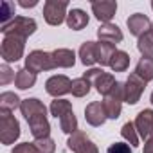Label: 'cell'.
I'll return each instance as SVG.
<instances>
[{"label":"cell","instance_id":"d4e9b609","mask_svg":"<svg viewBox=\"0 0 153 153\" xmlns=\"http://www.w3.org/2000/svg\"><path fill=\"white\" fill-rule=\"evenodd\" d=\"M130 67V56L124 51H115V54L110 59V68L114 72H124Z\"/></svg>","mask_w":153,"mask_h":153},{"label":"cell","instance_id":"7c38bea8","mask_svg":"<svg viewBox=\"0 0 153 153\" xmlns=\"http://www.w3.org/2000/svg\"><path fill=\"white\" fill-rule=\"evenodd\" d=\"M133 124H135V130L139 131L140 139H144L146 142L149 139H153V110L139 112V115H137Z\"/></svg>","mask_w":153,"mask_h":153},{"label":"cell","instance_id":"d6a6232c","mask_svg":"<svg viewBox=\"0 0 153 153\" xmlns=\"http://www.w3.org/2000/svg\"><path fill=\"white\" fill-rule=\"evenodd\" d=\"M11 153H40V151L34 146V142H22V144L15 146Z\"/></svg>","mask_w":153,"mask_h":153},{"label":"cell","instance_id":"30bf717a","mask_svg":"<svg viewBox=\"0 0 153 153\" xmlns=\"http://www.w3.org/2000/svg\"><path fill=\"white\" fill-rule=\"evenodd\" d=\"M67 144H68V148H70L74 153H99L97 148H96V144L90 140V137H88L87 133L79 131V130L68 137Z\"/></svg>","mask_w":153,"mask_h":153},{"label":"cell","instance_id":"7a4b0ae2","mask_svg":"<svg viewBox=\"0 0 153 153\" xmlns=\"http://www.w3.org/2000/svg\"><path fill=\"white\" fill-rule=\"evenodd\" d=\"M24 47H25V38L16 34H6L2 45H0V54H2L6 63L18 61L24 56Z\"/></svg>","mask_w":153,"mask_h":153},{"label":"cell","instance_id":"d6986e66","mask_svg":"<svg viewBox=\"0 0 153 153\" xmlns=\"http://www.w3.org/2000/svg\"><path fill=\"white\" fill-rule=\"evenodd\" d=\"M29 126H31V133L34 139H45L51 133V124L47 121V115H40V117L31 119Z\"/></svg>","mask_w":153,"mask_h":153},{"label":"cell","instance_id":"e575fe53","mask_svg":"<svg viewBox=\"0 0 153 153\" xmlns=\"http://www.w3.org/2000/svg\"><path fill=\"white\" fill-rule=\"evenodd\" d=\"M38 2H36V0H20V6L22 7H34Z\"/></svg>","mask_w":153,"mask_h":153},{"label":"cell","instance_id":"9c48e42d","mask_svg":"<svg viewBox=\"0 0 153 153\" xmlns=\"http://www.w3.org/2000/svg\"><path fill=\"white\" fill-rule=\"evenodd\" d=\"M144 88H146V81H142L135 72L130 74V78H128L126 83H124V101H126L128 105L139 103V99H140Z\"/></svg>","mask_w":153,"mask_h":153},{"label":"cell","instance_id":"52a82bcc","mask_svg":"<svg viewBox=\"0 0 153 153\" xmlns=\"http://www.w3.org/2000/svg\"><path fill=\"white\" fill-rule=\"evenodd\" d=\"M25 68H29L31 72L38 74V72H43V70H52L56 67H54V59H52V54L51 52L33 51L25 58Z\"/></svg>","mask_w":153,"mask_h":153},{"label":"cell","instance_id":"ac0fdd59","mask_svg":"<svg viewBox=\"0 0 153 153\" xmlns=\"http://www.w3.org/2000/svg\"><path fill=\"white\" fill-rule=\"evenodd\" d=\"M52 54V59H54V67L58 68V67H61V68H70V67H74V63H76V54H74V51H70V49H56L54 52H51Z\"/></svg>","mask_w":153,"mask_h":153},{"label":"cell","instance_id":"74e56055","mask_svg":"<svg viewBox=\"0 0 153 153\" xmlns=\"http://www.w3.org/2000/svg\"><path fill=\"white\" fill-rule=\"evenodd\" d=\"M151 31H153V24H151Z\"/></svg>","mask_w":153,"mask_h":153},{"label":"cell","instance_id":"836d02e7","mask_svg":"<svg viewBox=\"0 0 153 153\" xmlns=\"http://www.w3.org/2000/svg\"><path fill=\"white\" fill-rule=\"evenodd\" d=\"M106 153H131V149H130V146L124 144V142H114V144L108 148Z\"/></svg>","mask_w":153,"mask_h":153},{"label":"cell","instance_id":"8fae6325","mask_svg":"<svg viewBox=\"0 0 153 153\" xmlns=\"http://www.w3.org/2000/svg\"><path fill=\"white\" fill-rule=\"evenodd\" d=\"M70 88H72V81L67 78V76H61V74L52 76V78H49L47 83H45L47 94L56 97V99H58V96H65L67 92H70Z\"/></svg>","mask_w":153,"mask_h":153},{"label":"cell","instance_id":"1f68e13d","mask_svg":"<svg viewBox=\"0 0 153 153\" xmlns=\"http://www.w3.org/2000/svg\"><path fill=\"white\" fill-rule=\"evenodd\" d=\"M15 78H16V74L9 68L7 63H4L2 67H0V85H7V83L15 81Z\"/></svg>","mask_w":153,"mask_h":153},{"label":"cell","instance_id":"3957f363","mask_svg":"<svg viewBox=\"0 0 153 153\" xmlns=\"http://www.w3.org/2000/svg\"><path fill=\"white\" fill-rule=\"evenodd\" d=\"M20 137V123L11 112L0 110V140L2 144H13Z\"/></svg>","mask_w":153,"mask_h":153},{"label":"cell","instance_id":"9a60e30c","mask_svg":"<svg viewBox=\"0 0 153 153\" xmlns=\"http://www.w3.org/2000/svg\"><path fill=\"white\" fill-rule=\"evenodd\" d=\"M126 24H128L130 33H131L133 36H137V38H140L142 34H146L148 31H151V22H149V18H148L146 15H142V13L131 15Z\"/></svg>","mask_w":153,"mask_h":153},{"label":"cell","instance_id":"4dcf8cb0","mask_svg":"<svg viewBox=\"0 0 153 153\" xmlns=\"http://www.w3.org/2000/svg\"><path fill=\"white\" fill-rule=\"evenodd\" d=\"M34 146L38 148L40 153H54L56 149V144L51 137H45V139H36L34 140Z\"/></svg>","mask_w":153,"mask_h":153},{"label":"cell","instance_id":"ffe728a7","mask_svg":"<svg viewBox=\"0 0 153 153\" xmlns=\"http://www.w3.org/2000/svg\"><path fill=\"white\" fill-rule=\"evenodd\" d=\"M67 25L72 31H81L88 25V15L81 9H72L67 15Z\"/></svg>","mask_w":153,"mask_h":153},{"label":"cell","instance_id":"2e32d148","mask_svg":"<svg viewBox=\"0 0 153 153\" xmlns=\"http://www.w3.org/2000/svg\"><path fill=\"white\" fill-rule=\"evenodd\" d=\"M117 11V2H92V13L99 22L110 24Z\"/></svg>","mask_w":153,"mask_h":153},{"label":"cell","instance_id":"44dd1931","mask_svg":"<svg viewBox=\"0 0 153 153\" xmlns=\"http://www.w3.org/2000/svg\"><path fill=\"white\" fill-rule=\"evenodd\" d=\"M79 58H81V63L87 67L97 63V43L96 42H85L79 49Z\"/></svg>","mask_w":153,"mask_h":153},{"label":"cell","instance_id":"5b68a950","mask_svg":"<svg viewBox=\"0 0 153 153\" xmlns=\"http://www.w3.org/2000/svg\"><path fill=\"white\" fill-rule=\"evenodd\" d=\"M83 78L88 79L90 83H94L96 90H97L99 94H103V96H106V94L114 88V85L117 83V81L114 79L112 74L103 72L101 68H90V70H87V72L83 74Z\"/></svg>","mask_w":153,"mask_h":153},{"label":"cell","instance_id":"484cf974","mask_svg":"<svg viewBox=\"0 0 153 153\" xmlns=\"http://www.w3.org/2000/svg\"><path fill=\"white\" fill-rule=\"evenodd\" d=\"M137 49L140 51L142 56L146 58H153V31H148L146 34H142L137 42Z\"/></svg>","mask_w":153,"mask_h":153},{"label":"cell","instance_id":"4316f807","mask_svg":"<svg viewBox=\"0 0 153 153\" xmlns=\"http://www.w3.org/2000/svg\"><path fill=\"white\" fill-rule=\"evenodd\" d=\"M22 105V101L18 99L16 94L13 92H4L0 96V110H6V112H13L15 108H18Z\"/></svg>","mask_w":153,"mask_h":153},{"label":"cell","instance_id":"ba28073f","mask_svg":"<svg viewBox=\"0 0 153 153\" xmlns=\"http://www.w3.org/2000/svg\"><path fill=\"white\" fill-rule=\"evenodd\" d=\"M67 6L68 2L65 0H47L43 6V16L49 25H59L67 18Z\"/></svg>","mask_w":153,"mask_h":153},{"label":"cell","instance_id":"cb8c5ba5","mask_svg":"<svg viewBox=\"0 0 153 153\" xmlns=\"http://www.w3.org/2000/svg\"><path fill=\"white\" fill-rule=\"evenodd\" d=\"M114 54H115V45L106 43V42L97 43V63H101V67L110 65V59Z\"/></svg>","mask_w":153,"mask_h":153},{"label":"cell","instance_id":"f546056e","mask_svg":"<svg viewBox=\"0 0 153 153\" xmlns=\"http://www.w3.org/2000/svg\"><path fill=\"white\" fill-rule=\"evenodd\" d=\"M121 135L135 148L139 146V135H137V130H135V124L133 123H126L123 128H121Z\"/></svg>","mask_w":153,"mask_h":153},{"label":"cell","instance_id":"f1b7e54d","mask_svg":"<svg viewBox=\"0 0 153 153\" xmlns=\"http://www.w3.org/2000/svg\"><path fill=\"white\" fill-rule=\"evenodd\" d=\"M15 18H16L15 16V4L4 0L2 6H0V24H2V27L7 25V24H11Z\"/></svg>","mask_w":153,"mask_h":153},{"label":"cell","instance_id":"8d00e7d4","mask_svg":"<svg viewBox=\"0 0 153 153\" xmlns=\"http://www.w3.org/2000/svg\"><path fill=\"white\" fill-rule=\"evenodd\" d=\"M151 105H153V92H151Z\"/></svg>","mask_w":153,"mask_h":153},{"label":"cell","instance_id":"f35d334b","mask_svg":"<svg viewBox=\"0 0 153 153\" xmlns=\"http://www.w3.org/2000/svg\"><path fill=\"white\" fill-rule=\"evenodd\" d=\"M151 7H153V2H151Z\"/></svg>","mask_w":153,"mask_h":153},{"label":"cell","instance_id":"5bb4252c","mask_svg":"<svg viewBox=\"0 0 153 153\" xmlns=\"http://www.w3.org/2000/svg\"><path fill=\"white\" fill-rule=\"evenodd\" d=\"M20 110H22V115L27 119V123L34 117H40V115H47V108L45 105L36 99V97H31V99H24L22 105H20Z\"/></svg>","mask_w":153,"mask_h":153},{"label":"cell","instance_id":"e0dca14e","mask_svg":"<svg viewBox=\"0 0 153 153\" xmlns=\"http://www.w3.org/2000/svg\"><path fill=\"white\" fill-rule=\"evenodd\" d=\"M97 36H99L101 42H106V43H112V45L123 42V33H121V29L115 24H105V25H101L97 29Z\"/></svg>","mask_w":153,"mask_h":153},{"label":"cell","instance_id":"d590c367","mask_svg":"<svg viewBox=\"0 0 153 153\" xmlns=\"http://www.w3.org/2000/svg\"><path fill=\"white\" fill-rule=\"evenodd\" d=\"M144 153H153V139H149L144 144Z\"/></svg>","mask_w":153,"mask_h":153},{"label":"cell","instance_id":"603a6c76","mask_svg":"<svg viewBox=\"0 0 153 153\" xmlns=\"http://www.w3.org/2000/svg\"><path fill=\"white\" fill-rule=\"evenodd\" d=\"M135 74L139 76L142 81H146V83L151 81V79H153V58L142 56L140 61H139L137 67H135Z\"/></svg>","mask_w":153,"mask_h":153},{"label":"cell","instance_id":"7402d4cb","mask_svg":"<svg viewBox=\"0 0 153 153\" xmlns=\"http://www.w3.org/2000/svg\"><path fill=\"white\" fill-rule=\"evenodd\" d=\"M34 83H36V74L34 72H31L29 68H20V70H16V78H15V85L20 88V90H27V88H31V87H34Z\"/></svg>","mask_w":153,"mask_h":153},{"label":"cell","instance_id":"277c9868","mask_svg":"<svg viewBox=\"0 0 153 153\" xmlns=\"http://www.w3.org/2000/svg\"><path fill=\"white\" fill-rule=\"evenodd\" d=\"M123 101H124V83H119L117 81L114 85V88L105 96V101H103L108 119H117L121 115Z\"/></svg>","mask_w":153,"mask_h":153},{"label":"cell","instance_id":"4fadbf2b","mask_svg":"<svg viewBox=\"0 0 153 153\" xmlns=\"http://www.w3.org/2000/svg\"><path fill=\"white\" fill-rule=\"evenodd\" d=\"M85 119L90 126H103L105 121L108 119L106 115V110H105V105L99 103V101H94L90 103L87 108H85Z\"/></svg>","mask_w":153,"mask_h":153},{"label":"cell","instance_id":"83f0119b","mask_svg":"<svg viewBox=\"0 0 153 153\" xmlns=\"http://www.w3.org/2000/svg\"><path fill=\"white\" fill-rule=\"evenodd\" d=\"M90 81L88 79H85V78H78V79H74L72 81V88H70V92H72V96L74 97H85L88 92H90Z\"/></svg>","mask_w":153,"mask_h":153},{"label":"cell","instance_id":"8992f818","mask_svg":"<svg viewBox=\"0 0 153 153\" xmlns=\"http://www.w3.org/2000/svg\"><path fill=\"white\" fill-rule=\"evenodd\" d=\"M2 34H16V36H22L27 40V36H31L34 31H36V22L33 18H27V16H16L11 24L0 27Z\"/></svg>","mask_w":153,"mask_h":153},{"label":"cell","instance_id":"6da1fadb","mask_svg":"<svg viewBox=\"0 0 153 153\" xmlns=\"http://www.w3.org/2000/svg\"><path fill=\"white\" fill-rule=\"evenodd\" d=\"M51 114L58 119L59 117V126H61V131L63 133H76L78 131V119L74 115V110H72V105L67 101V99H56L51 103Z\"/></svg>","mask_w":153,"mask_h":153}]
</instances>
